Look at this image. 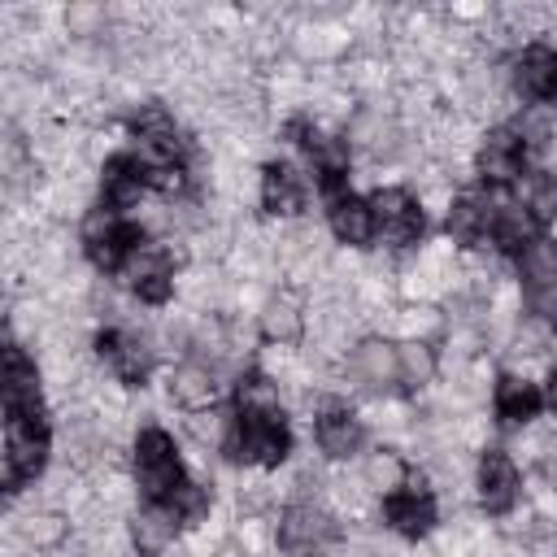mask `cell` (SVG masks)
<instances>
[{
	"mask_svg": "<svg viewBox=\"0 0 557 557\" xmlns=\"http://www.w3.org/2000/svg\"><path fill=\"white\" fill-rule=\"evenodd\" d=\"M48 461V418L44 409H4V483L17 492Z\"/></svg>",
	"mask_w": 557,
	"mask_h": 557,
	"instance_id": "1",
	"label": "cell"
},
{
	"mask_svg": "<svg viewBox=\"0 0 557 557\" xmlns=\"http://www.w3.org/2000/svg\"><path fill=\"white\" fill-rule=\"evenodd\" d=\"M292 448V431L283 413H257V409H235L226 426V453L244 466H278Z\"/></svg>",
	"mask_w": 557,
	"mask_h": 557,
	"instance_id": "2",
	"label": "cell"
},
{
	"mask_svg": "<svg viewBox=\"0 0 557 557\" xmlns=\"http://www.w3.org/2000/svg\"><path fill=\"white\" fill-rule=\"evenodd\" d=\"M135 474H139L144 496L157 500V505H165L187 483L183 461H178V448H174V440L161 426L139 431V440H135Z\"/></svg>",
	"mask_w": 557,
	"mask_h": 557,
	"instance_id": "3",
	"label": "cell"
},
{
	"mask_svg": "<svg viewBox=\"0 0 557 557\" xmlns=\"http://www.w3.org/2000/svg\"><path fill=\"white\" fill-rule=\"evenodd\" d=\"M144 239H139V231L126 222V213H117V209H91L87 218H83V248H87V257L100 265V270H122L126 265V257L139 248Z\"/></svg>",
	"mask_w": 557,
	"mask_h": 557,
	"instance_id": "4",
	"label": "cell"
},
{
	"mask_svg": "<svg viewBox=\"0 0 557 557\" xmlns=\"http://www.w3.org/2000/svg\"><path fill=\"white\" fill-rule=\"evenodd\" d=\"M131 135L139 144V161L144 165H183V157H187V135L157 104H148V109H139L131 117Z\"/></svg>",
	"mask_w": 557,
	"mask_h": 557,
	"instance_id": "5",
	"label": "cell"
},
{
	"mask_svg": "<svg viewBox=\"0 0 557 557\" xmlns=\"http://www.w3.org/2000/svg\"><path fill=\"white\" fill-rule=\"evenodd\" d=\"M122 274H126V283H131V292H135L139 300H148V305H165L170 292H174V257H170L165 248H157V244H139V248L126 257Z\"/></svg>",
	"mask_w": 557,
	"mask_h": 557,
	"instance_id": "6",
	"label": "cell"
},
{
	"mask_svg": "<svg viewBox=\"0 0 557 557\" xmlns=\"http://www.w3.org/2000/svg\"><path fill=\"white\" fill-rule=\"evenodd\" d=\"M370 209H374V231L383 239H392V244H413L422 235V226H426L418 200L409 191H400V187H379L370 196Z\"/></svg>",
	"mask_w": 557,
	"mask_h": 557,
	"instance_id": "7",
	"label": "cell"
},
{
	"mask_svg": "<svg viewBox=\"0 0 557 557\" xmlns=\"http://www.w3.org/2000/svg\"><path fill=\"white\" fill-rule=\"evenodd\" d=\"M335 540V522L313 505H292L278 518V548L292 557H313Z\"/></svg>",
	"mask_w": 557,
	"mask_h": 557,
	"instance_id": "8",
	"label": "cell"
},
{
	"mask_svg": "<svg viewBox=\"0 0 557 557\" xmlns=\"http://www.w3.org/2000/svg\"><path fill=\"white\" fill-rule=\"evenodd\" d=\"M522 287H527L531 313L557 318V244L553 239H535L522 252Z\"/></svg>",
	"mask_w": 557,
	"mask_h": 557,
	"instance_id": "9",
	"label": "cell"
},
{
	"mask_svg": "<svg viewBox=\"0 0 557 557\" xmlns=\"http://www.w3.org/2000/svg\"><path fill=\"white\" fill-rule=\"evenodd\" d=\"M383 513L409 540H418V535H426L435 527V500H431V492H426V483L418 474H405V483L396 492H387Z\"/></svg>",
	"mask_w": 557,
	"mask_h": 557,
	"instance_id": "10",
	"label": "cell"
},
{
	"mask_svg": "<svg viewBox=\"0 0 557 557\" xmlns=\"http://www.w3.org/2000/svg\"><path fill=\"white\" fill-rule=\"evenodd\" d=\"M287 135L309 152V161H313V174H318L322 191L339 196V187H344V178H348V148H344L339 139H326V135H322L318 126H309V122H292V126H287Z\"/></svg>",
	"mask_w": 557,
	"mask_h": 557,
	"instance_id": "11",
	"label": "cell"
},
{
	"mask_svg": "<svg viewBox=\"0 0 557 557\" xmlns=\"http://www.w3.org/2000/svg\"><path fill=\"white\" fill-rule=\"evenodd\" d=\"M479 500L487 513H509L518 500V466L509 461V453L487 448L479 457Z\"/></svg>",
	"mask_w": 557,
	"mask_h": 557,
	"instance_id": "12",
	"label": "cell"
},
{
	"mask_svg": "<svg viewBox=\"0 0 557 557\" xmlns=\"http://www.w3.org/2000/svg\"><path fill=\"white\" fill-rule=\"evenodd\" d=\"M522 157H527V144L518 131L509 126H496L483 148H479V174L483 183H509V178H522Z\"/></svg>",
	"mask_w": 557,
	"mask_h": 557,
	"instance_id": "13",
	"label": "cell"
},
{
	"mask_svg": "<svg viewBox=\"0 0 557 557\" xmlns=\"http://www.w3.org/2000/svg\"><path fill=\"white\" fill-rule=\"evenodd\" d=\"M144 187H148V178H144V161L139 157L117 152V157L104 161V178H100V205L104 209H117V213L135 209Z\"/></svg>",
	"mask_w": 557,
	"mask_h": 557,
	"instance_id": "14",
	"label": "cell"
},
{
	"mask_svg": "<svg viewBox=\"0 0 557 557\" xmlns=\"http://www.w3.org/2000/svg\"><path fill=\"white\" fill-rule=\"evenodd\" d=\"M96 348H100V357L113 366V374L122 383H144L152 374V352L135 335H126V331H100Z\"/></svg>",
	"mask_w": 557,
	"mask_h": 557,
	"instance_id": "15",
	"label": "cell"
},
{
	"mask_svg": "<svg viewBox=\"0 0 557 557\" xmlns=\"http://www.w3.org/2000/svg\"><path fill=\"white\" fill-rule=\"evenodd\" d=\"M352 370L366 387L374 392H387L400 383V357H396V344L392 339H361L357 352H352Z\"/></svg>",
	"mask_w": 557,
	"mask_h": 557,
	"instance_id": "16",
	"label": "cell"
},
{
	"mask_svg": "<svg viewBox=\"0 0 557 557\" xmlns=\"http://www.w3.org/2000/svg\"><path fill=\"white\" fill-rule=\"evenodd\" d=\"M513 83L527 100H553L557 96V52L553 48H527L513 61Z\"/></svg>",
	"mask_w": 557,
	"mask_h": 557,
	"instance_id": "17",
	"label": "cell"
},
{
	"mask_svg": "<svg viewBox=\"0 0 557 557\" xmlns=\"http://www.w3.org/2000/svg\"><path fill=\"white\" fill-rule=\"evenodd\" d=\"M4 409H44L35 361L17 344L4 348Z\"/></svg>",
	"mask_w": 557,
	"mask_h": 557,
	"instance_id": "18",
	"label": "cell"
},
{
	"mask_svg": "<svg viewBox=\"0 0 557 557\" xmlns=\"http://www.w3.org/2000/svg\"><path fill=\"white\" fill-rule=\"evenodd\" d=\"M261 209L265 213H300L305 209V183L292 165L270 161L261 170Z\"/></svg>",
	"mask_w": 557,
	"mask_h": 557,
	"instance_id": "19",
	"label": "cell"
},
{
	"mask_svg": "<svg viewBox=\"0 0 557 557\" xmlns=\"http://www.w3.org/2000/svg\"><path fill=\"white\" fill-rule=\"evenodd\" d=\"M492 222H496V205L483 200V196H461L453 209H448V235L457 244H483L492 235Z\"/></svg>",
	"mask_w": 557,
	"mask_h": 557,
	"instance_id": "20",
	"label": "cell"
},
{
	"mask_svg": "<svg viewBox=\"0 0 557 557\" xmlns=\"http://www.w3.org/2000/svg\"><path fill=\"white\" fill-rule=\"evenodd\" d=\"M361 440H366V431H361V422L348 409L331 405V409L318 413V448L326 457H352L361 448Z\"/></svg>",
	"mask_w": 557,
	"mask_h": 557,
	"instance_id": "21",
	"label": "cell"
},
{
	"mask_svg": "<svg viewBox=\"0 0 557 557\" xmlns=\"http://www.w3.org/2000/svg\"><path fill=\"white\" fill-rule=\"evenodd\" d=\"M174 527H178V513H174L170 505L148 500V509H139L135 522H131V540H135L139 557H157V553H165V544L174 540Z\"/></svg>",
	"mask_w": 557,
	"mask_h": 557,
	"instance_id": "22",
	"label": "cell"
},
{
	"mask_svg": "<svg viewBox=\"0 0 557 557\" xmlns=\"http://www.w3.org/2000/svg\"><path fill=\"white\" fill-rule=\"evenodd\" d=\"M331 231L344 239V244H370L379 231H374V209L370 200L361 196H335L331 200Z\"/></svg>",
	"mask_w": 557,
	"mask_h": 557,
	"instance_id": "23",
	"label": "cell"
},
{
	"mask_svg": "<svg viewBox=\"0 0 557 557\" xmlns=\"http://www.w3.org/2000/svg\"><path fill=\"white\" fill-rule=\"evenodd\" d=\"M544 405V392L518 374H500L496 379V413L500 422H531Z\"/></svg>",
	"mask_w": 557,
	"mask_h": 557,
	"instance_id": "24",
	"label": "cell"
},
{
	"mask_svg": "<svg viewBox=\"0 0 557 557\" xmlns=\"http://www.w3.org/2000/svg\"><path fill=\"white\" fill-rule=\"evenodd\" d=\"M170 396L183 405V409H209L213 400H218V379H213V370L209 366H196V361H187V366H178L174 370V379H170Z\"/></svg>",
	"mask_w": 557,
	"mask_h": 557,
	"instance_id": "25",
	"label": "cell"
},
{
	"mask_svg": "<svg viewBox=\"0 0 557 557\" xmlns=\"http://www.w3.org/2000/svg\"><path fill=\"white\" fill-rule=\"evenodd\" d=\"M540 239V226L518 209V205H496V222H492V244L500 252H513L522 257L531 244Z\"/></svg>",
	"mask_w": 557,
	"mask_h": 557,
	"instance_id": "26",
	"label": "cell"
},
{
	"mask_svg": "<svg viewBox=\"0 0 557 557\" xmlns=\"http://www.w3.org/2000/svg\"><path fill=\"white\" fill-rule=\"evenodd\" d=\"M518 209H522L535 226L553 222V218H557V178L544 174V170L522 174V178H518Z\"/></svg>",
	"mask_w": 557,
	"mask_h": 557,
	"instance_id": "27",
	"label": "cell"
},
{
	"mask_svg": "<svg viewBox=\"0 0 557 557\" xmlns=\"http://www.w3.org/2000/svg\"><path fill=\"white\" fill-rule=\"evenodd\" d=\"M300 331H305V318H300V305L287 292H278L274 300H265V309H261V335L270 344H296Z\"/></svg>",
	"mask_w": 557,
	"mask_h": 557,
	"instance_id": "28",
	"label": "cell"
},
{
	"mask_svg": "<svg viewBox=\"0 0 557 557\" xmlns=\"http://www.w3.org/2000/svg\"><path fill=\"white\" fill-rule=\"evenodd\" d=\"M396 357H400V383H405V387H422V383H431V374H435V357H431L426 344L405 339V344H396Z\"/></svg>",
	"mask_w": 557,
	"mask_h": 557,
	"instance_id": "29",
	"label": "cell"
},
{
	"mask_svg": "<svg viewBox=\"0 0 557 557\" xmlns=\"http://www.w3.org/2000/svg\"><path fill=\"white\" fill-rule=\"evenodd\" d=\"M235 405L239 409H257V413H283L278 409V392H274V383L265 374H244L235 383Z\"/></svg>",
	"mask_w": 557,
	"mask_h": 557,
	"instance_id": "30",
	"label": "cell"
},
{
	"mask_svg": "<svg viewBox=\"0 0 557 557\" xmlns=\"http://www.w3.org/2000/svg\"><path fill=\"white\" fill-rule=\"evenodd\" d=\"M405 466L392 457V453H379V457H370V466H366V479H370V487H387V492H396L400 483H405Z\"/></svg>",
	"mask_w": 557,
	"mask_h": 557,
	"instance_id": "31",
	"label": "cell"
},
{
	"mask_svg": "<svg viewBox=\"0 0 557 557\" xmlns=\"http://www.w3.org/2000/svg\"><path fill=\"white\" fill-rule=\"evenodd\" d=\"M174 513H178V522H196V518H205V509H209V496L196 487V483H183L170 500H165Z\"/></svg>",
	"mask_w": 557,
	"mask_h": 557,
	"instance_id": "32",
	"label": "cell"
},
{
	"mask_svg": "<svg viewBox=\"0 0 557 557\" xmlns=\"http://www.w3.org/2000/svg\"><path fill=\"white\" fill-rule=\"evenodd\" d=\"M544 405H548V413L557 418V370H553L548 383H544Z\"/></svg>",
	"mask_w": 557,
	"mask_h": 557,
	"instance_id": "33",
	"label": "cell"
},
{
	"mask_svg": "<svg viewBox=\"0 0 557 557\" xmlns=\"http://www.w3.org/2000/svg\"><path fill=\"white\" fill-rule=\"evenodd\" d=\"M553 100H557V96H553Z\"/></svg>",
	"mask_w": 557,
	"mask_h": 557,
	"instance_id": "34",
	"label": "cell"
}]
</instances>
